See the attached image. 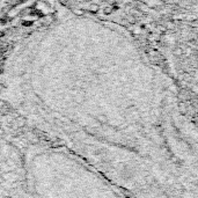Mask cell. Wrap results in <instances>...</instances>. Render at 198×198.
Wrapping results in <instances>:
<instances>
[{
    "instance_id": "obj_1",
    "label": "cell",
    "mask_w": 198,
    "mask_h": 198,
    "mask_svg": "<svg viewBox=\"0 0 198 198\" xmlns=\"http://www.w3.org/2000/svg\"><path fill=\"white\" fill-rule=\"evenodd\" d=\"M88 8H89V11H92V12H95V11L99 9V6H97V5H91Z\"/></svg>"
},
{
    "instance_id": "obj_2",
    "label": "cell",
    "mask_w": 198,
    "mask_h": 198,
    "mask_svg": "<svg viewBox=\"0 0 198 198\" xmlns=\"http://www.w3.org/2000/svg\"><path fill=\"white\" fill-rule=\"evenodd\" d=\"M74 13H75V14H79V15L83 14V12H82V11H80V9H78V11H77V9H74Z\"/></svg>"
}]
</instances>
